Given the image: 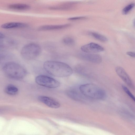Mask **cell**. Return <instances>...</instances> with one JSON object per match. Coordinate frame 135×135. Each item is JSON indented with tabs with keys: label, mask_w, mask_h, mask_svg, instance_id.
<instances>
[{
	"label": "cell",
	"mask_w": 135,
	"mask_h": 135,
	"mask_svg": "<svg viewBox=\"0 0 135 135\" xmlns=\"http://www.w3.org/2000/svg\"><path fill=\"white\" fill-rule=\"evenodd\" d=\"M133 25H134V26L135 27V19L134 20Z\"/></svg>",
	"instance_id": "23"
},
{
	"label": "cell",
	"mask_w": 135,
	"mask_h": 135,
	"mask_svg": "<svg viewBox=\"0 0 135 135\" xmlns=\"http://www.w3.org/2000/svg\"><path fill=\"white\" fill-rule=\"evenodd\" d=\"M127 54L130 56L135 58V53L131 52H128L127 53Z\"/></svg>",
	"instance_id": "21"
},
{
	"label": "cell",
	"mask_w": 135,
	"mask_h": 135,
	"mask_svg": "<svg viewBox=\"0 0 135 135\" xmlns=\"http://www.w3.org/2000/svg\"><path fill=\"white\" fill-rule=\"evenodd\" d=\"M122 88L124 91L135 102V97L131 92L125 86H122Z\"/></svg>",
	"instance_id": "19"
},
{
	"label": "cell",
	"mask_w": 135,
	"mask_h": 135,
	"mask_svg": "<svg viewBox=\"0 0 135 135\" xmlns=\"http://www.w3.org/2000/svg\"><path fill=\"white\" fill-rule=\"evenodd\" d=\"M5 37V36L1 32L0 33V38L1 39H2L4 38Z\"/></svg>",
	"instance_id": "22"
},
{
	"label": "cell",
	"mask_w": 135,
	"mask_h": 135,
	"mask_svg": "<svg viewBox=\"0 0 135 135\" xmlns=\"http://www.w3.org/2000/svg\"><path fill=\"white\" fill-rule=\"evenodd\" d=\"M62 41L64 44L67 46H73L75 44L74 40L70 37H66L64 38L63 40Z\"/></svg>",
	"instance_id": "17"
},
{
	"label": "cell",
	"mask_w": 135,
	"mask_h": 135,
	"mask_svg": "<svg viewBox=\"0 0 135 135\" xmlns=\"http://www.w3.org/2000/svg\"><path fill=\"white\" fill-rule=\"evenodd\" d=\"M115 71L118 75L130 88H134V85L129 75L122 68L117 66Z\"/></svg>",
	"instance_id": "8"
},
{
	"label": "cell",
	"mask_w": 135,
	"mask_h": 135,
	"mask_svg": "<svg viewBox=\"0 0 135 135\" xmlns=\"http://www.w3.org/2000/svg\"><path fill=\"white\" fill-rule=\"evenodd\" d=\"M89 34L95 39L102 42H106L108 41L107 38L105 36L94 32H90Z\"/></svg>",
	"instance_id": "16"
},
{
	"label": "cell",
	"mask_w": 135,
	"mask_h": 135,
	"mask_svg": "<svg viewBox=\"0 0 135 135\" xmlns=\"http://www.w3.org/2000/svg\"><path fill=\"white\" fill-rule=\"evenodd\" d=\"M4 74L9 78L16 80L23 79L26 75V71L22 66L13 62L6 63L3 66Z\"/></svg>",
	"instance_id": "3"
},
{
	"label": "cell",
	"mask_w": 135,
	"mask_h": 135,
	"mask_svg": "<svg viewBox=\"0 0 135 135\" xmlns=\"http://www.w3.org/2000/svg\"><path fill=\"white\" fill-rule=\"evenodd\" d=\"M80 90L86 97L95 99L104 100L106 98L104 90L93 84H86L81 85Z\"/></svg>",
	"instance_id": "2"
},
{
	"label": "cell",
	"mask_w": 135,
	"mask_h": 135,
	"mask_svg": "<svg viewBox=\"0 0 135 135\" xmlns=\"http://www.w3.org/2000/svg\"><path fill=\"white\" fill-rule=\"evenodd\" d=\"M135 6V3H131L124 8L122 10V13L124 14L128 13Z\"/></svg>",
	"instance_id": "18"
},
{
	"label": "cell",
	"mask_w": 135,
	"mask_h": 135,
	"mask_svg": "<svg viewBox=\"0 0 135 135\" xmlns=\"http://www.w3.org/2000/svg\"><path fill=\"white\" fill-rule=\"evenodd\" d=\"M66 94L70 98L77 100H80L82 99L81 94L76 89H70L66 92Z\"/></svg>",
	"instance_id": "12"
},
{
	"label": "cell",
	"mask_w": 135,
	"mask_h": 135,
	"mask_svg": "<svg viewBox=\"0 0 135 135\" xmlns=\"http://www.w3.org/2000/svg\"><path fill=\"white\" fill-rule=\"evenodd\" d=\"M38 99L40 102L50 108L57 109L60 107V105L59 102L52 98L40 95L38 97Z\"/></svg>",
	"instance_id": "7"
},
{
	"label": "cell",
	"mask_w": 135,
	"mask_h": 135,
	"mask_svg": "<svg viewBox=\"0 0 135 135\" xmlns=\"http://www.w3.org/2000/svg\"><path fill=\"white\" fill-rule=\"evenodd\" d=\"M70 24L61 25H45L40 27L39 29L41 30L46 31L61 29L69 27Z\"/></svg>",
	"instance_id": "10"
},
{
	"label": "cell",
	"mask_w": 135,
	"mask_h": 135,
	"mask_svg": "<svg viewBox=\"0 0 135 135\" xmlns=\"http://www.w3.org/2000/svg\"><path fill=\"white\" fill-rule=\"evenodd\" d=\"M27 25L25 23L20 22H9L2 24L1 27L6 29L19 28L26 27Z\"/></svg>",
	"instance_id": "11"
},
{
	"label": "cell",
	"mask_w": 135,
	"mask_h": 135,
	"mask_svg": "<svg viewBox=\"0 0 135 135\" xmlns=\"http://www.w3.org/2000/svg\"><path fill=\"white\" fill-rule=\"evenodd\" d=\"M79 56L83 60L95 64L100 63L102 60L101 56L96 54L84 52L80 53Z\"/></svg>",
	"instance_id": "9"
},
{
	"label": "cell",
	"mask_w": 135,
	"mask_h": 135,
	"mask_svg": "<svg viewBox=\"0 0 135 135\" xmlns=\"http://www.w3.org/2000/svg\"><path fill=\"white\" fill-rule=\"evenodd\" d=\"M8 8L11 9L20 10H28L30 8L28 5L23 4H15L9 5Z\"/></svg>",
	"instance_id": "13"
},
{
	"label": "cell",
	"mask_w": 135,
	"mask_h": 135,
	"mask_svg": "<svg viewBox=\"0 0 135 135\" xmlns=\"http://www.w3.org/2000/svg\"><path fill=\"white\" fill-rule=\"evenodd\" d=\"M36 83L39 85L50 88H55L60 86V83L55 79L45 75H41L36 78Z\"/></svg>",
	"instance_id": "5"
},
{
	"label": "cell",
	"mask_w": 135,
	"mask_h": 135,
	"mask_svg": "<svg viewBox=\"0 0 135 135\" xmlns=\"http://www.w3.org/2000/svg\"><path fill=\"white\" fill-rule=\"evenodd\" d=\"M5 92L7 94L12 95L17 94L19 91L18 88L15 86L10 84L7 85L5 88Z\"/></svg>",
	"instance_id": "14"
},
{
	"label": "cell",
	"mask_w": 135,
	"mask_h": 135,
	"mask_svg": "<svg viewBox=\"0 0 135 135\" xmlns=\"http://www.w3.org/2000/svg\"><path fill=\"white\" fill-rule=\"evenodd\" d=\"M75 4L74 3H67L57 6L50 7V9L52 10H67L72 8L74 5Z\"/></svg>",
	"instance_id": "15"
},
{
	"label": "cell",
	"mask_w": 135,
	"mask_h": 135,
	"mask_svg": "<svg viewBox=\"0 0 135 135\" xmlns=\"http://www.w3.org/2000/svg\"><path fill=\"white\" fill-rule=\"evenodd\" d=\"M81 50L84 52L93 53L103 51L104 48L97 44L91 43L82 46Z\"/></svg>",
	"instance_id": "6"
},
{
	"label": "cell",
	"mask_w": 135,
	"mask_h": 135,
	"mask_svg": "<svg viewBox=\"0 0 135 135\" xmlns=\"http://www.w3.org/2000/svg\"><path fill=\"white\" fill-rule=\"evenodd\" d=\"M43 67L47 72L56 77H68L70 76L73 73V70L70 66L61 62L47 61L44 63Z\"/></svg>",
	"instance_id": "1"
},
{
	"label": "cell",
	"mask_w": 135,
	"mask_h": 135,
	"mask_svg": "<svg viewBox=\"0 0 135 135\" xmlns=\"http://www.w3.org/2000/svg\"><path fill=\"white\" fill-rule=\"evenodd\" d=\"M86 17H72L69 19V20H76L84 19H86Z\"/></svg>",
	"instance_id": "20"
},
{
	"label": "cell",
	"mask_w": 135,
	"mask_h": 135,
	"mask_svg": "<svg viewBox=\"0 0 135 135\" xmlns=\"http://www.w3.org/2000/svg\"><path fill=\"white\" fill-rule=\"evenodd\" d=\"M41 52L40 46L35 43H30L25 46L22 48L21 54L26 60L34 59L40 55Z\"/></svg>",
	"instance_id": "4"
}]
</instances>
